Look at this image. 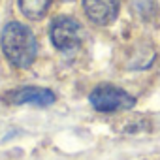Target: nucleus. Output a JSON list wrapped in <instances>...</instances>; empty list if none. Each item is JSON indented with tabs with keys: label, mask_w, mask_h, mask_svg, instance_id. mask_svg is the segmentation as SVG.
<instances>
[{
	"label": "nucleus",
	"mask_w": 160,
	"mask_h": 160,
	"mask_svg": "<svg viewBox=\"0 0 160 160\" xmlns=\"http://www.w3.org/2000/svg\"><path fill=\"white\" fill-rule=\"evenodd\" d=\"M4 98L8 104H15V106H51L55 102V94L43 87L15 89V91H10Z\"/></svg>",
	"instance_id": "obj_4"
},
{
	"label": "nucleus",
	"mask_w": 160,
	"mask_h": 160,
	"mask_svg": "<svg viewBox=\"0 0 160 160\" xmlns=\"http://www.w3.org/2000/svg\"><path fill=\"white\" fill-rule=\"evenodd\" d=\"M49 38L58 51H73L83 42V30L81 25L72 17H57L51 23Z\"/></svg>",
	"instance_id": "obj_3"
},
{
	"label": "nucleus",
	"mask_w": 160,
	"mask_h": 160,
	"mask_svg": "<svg viewBox=\"0 0 160 160\" xmlns=\"http://www.w3.org/2000/svg\"><path fill=\"white\" fill-rule=\"evenodd\" d=\"M87 17L96 25H109L117 19L121 0H83Z\"/></svg>",
	"instance_id": "obj_5"
},
{
	"label": "nucleus",
	"mask_w": 160,
	"mask_h": 160,
	"mask_svg": "<svg viewBox=\"0 0 160 160\" xmlns=\"http://www.w3.org/2000/svg\"><path fill=\"white\" fill-rule=\"evenodd\" d=\"M17 2H19L21 12H23L28 19L36 21V19H42V17L47 13L51 0H17Z\"/></svg>",
	"instance_id": "obj_6"
},
{
	"label": "nucleus",
	"mask_w": 160,
	"mask_h": 160,
	"mask_svg": "<svg viewBox=\"0 0 160 160\" xmlns=\"http://www.w3.org/2000/svg\"><path fill=\"white\" fill-rule=\"evenodd\" d=\"M91 106L96 109V111H102V113H113V111H124V109H130L134 108L136 100L132 94H128L126 91L115 87V85H98L91 96Z\"/></svg>",
	"instance_id": "obj_2"
},
{
	"label": "nucleus",
	"mask_w": 160,
	"mask_h": 160,
	"mask_svg": "<svg viewBox=\"0 0 160 160\" xmlns=\"http://www.w3.org/2000/svg\"><path fill=\"white\" fill-rule=\"evenodd\" d=\"M0 43H2V51L6 58L17 68L30 66L38 53V43L32 30L17 21H12L4 27Z\"/></svg>",
	"instance_id": "obj_1"
},
{
	"label": "nucleus",
	"mask_w": 160,
	"mask_h": 160,
	"mask_svg": "<svg viewBox=\"0 0 160 160\" xmlns=\"http://www.w3.org/2000/svg\"><path fill=\"white\" fill-rule=\"evenodd\" d=\"M64 2H66V0H64Z\"/></svg>",
	"instance_id": "obj_7"
}]
</instances>
